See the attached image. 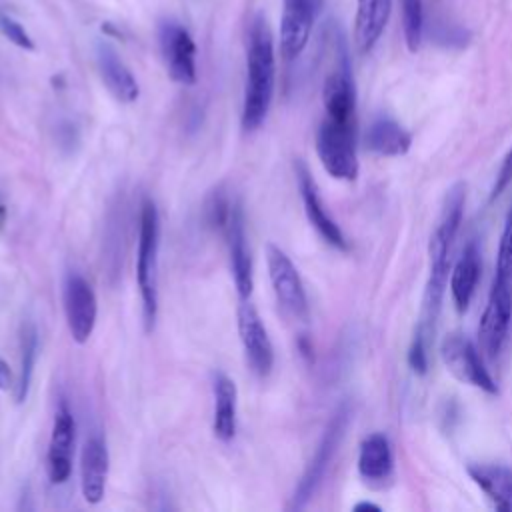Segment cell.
I'll use <instances>...</instances> for the list:
<instances>
[{
	"label": "cell",
	"mask_w": 512,
	"mask_h": 512,
	"mask_svg": "<svg viewBox=\"0 0 512 512\" xmlns=\"http://www.w3.org/2000/svg\"><path fill=\"white\" fill-rule=\"evenodd\" d=\"M464 204H466V184L456 182L454 186H450V190L444 196V204H442L436 228L428 242V260H430L428 282L422 298L420 322L416 328L428 342H432L436 322L442 310V298H444L448 272H450V254L462 224Z\"/></svg>",
	"instance_id": "cell-1"
},
{
	"label": "cell",
	"mask_w": 512,
	"mask_h": 512,
	"mask_svg": "<svg viewBox=\"0 0 512 512\" xmlns=\"http://www.w3.org/2000/svg\"><path fill=\"white\" fill-rule=\"evenodd\" d=\"M276 84V56L270 26L264 16H256L248 30L246 84L240 124L244 132L258 130L272 106Z\"/></svg>",
	"instance_id": "cell-2"
},
{
	"label": "cell",
	"mask_w": 512,
	"mask_h": 512,
	"mask_svg": "<svg viewBox=\"0 0 512 512\" xmlns=\"http://www.w3.org/2000/svg\"><path fill=\"white\" fill-rule=\"evenodd\" d=\"M158 252H160V214L154 200L146 198L140 206L136 282L142 300L144 326L150 332L158 316Z\"/></svg>",
	"instance_id": "cell-3"
},
{
	"label": "cell",
	"mask_w": 512,
	"mask_h": 512,
	"mask_svg": "<svg viewBox=\"0 0 512 512\" xmlns=\"http://www.w3.org/2000/svg\"><path fill=\"white\" fill-rule=\"evenodd\" d=\"M316 154L324 170L336 178L352 182L358 178L356 156V122L324 118L316 132Z\"/></svg>",
	"instance_id": "cell-4"
},
{
	"label": "cell",
	"mask_w": 512,
	"mask_h": 512,
	"mask_svg": "<svg viewBox=\"0 0 512 512\" xmlns=\"http://www.w3.org/2000/svg\"><path fill=\"white\" fill-rule=\"evenodd\" d=\"M350 416H352V410H350L348 402H342L334 410V414H332L330 422L326 424V430H324V434H322V438H320V442L314 450V456L310 458L300 482L296 484V490H294L292 502H290L292 510L304 508L308 504V500L312 498V494L316 492V488L322 482L334 454L338 452V446H340V442L346 434V428L350 424Z\"/></svg>",
	"instance_id": "cell-5"
},
{
	"label": "cell",
	"mask_w": 512,
	"mask_h": 512,
	"mask_svg": "<svg viewBox=\"0 0 512 512\" xmlns=\"http://www.w3.org/2000/svg\"><path fill=\"white\" fill-rule=\"evenodd\" d=\"M62 308L68 332L76 344H86L98 318V300L92 284L78 272H68L62 284Z\"/></svg>",
	"instance_id": "cell-6"
},
{
	"label": "cell",
	"mask_w": 512,
	"mask_h": 512,
	"mask_svg": "<svg viewBox=\"0 0 512 512\" xmlns=\"http://www.w3.org/2000/svg\"><path fill=\"white\" fill-rule=\"evenodd\" d=\"M440 354H442V360H444L448 372L454 378H458L464 384L476 386V388L484 390L486 394H492V396L498 394V386H496L492 374L488 372V368L484 366V360L470 338H466L464 334H458V332L448 334L442 340Z\"/></svg>",
	"instance_id": "cell-7"
},
{
	"label": "cell",
	"mask_w": 512,
	"mask_h": 512,
	"mask_svg": "<svg viewBox=\"0 0 512 512\" xmlns=\"http://www.w3.org/2000/svg\"><path fill=\"white\" fill-rule=\"evenodd\" d=\"M512 322V280H492L486 308L480 318L478 338L482 352L488 358H496L508 338Z\"/></svg>",
	"instance_id": "cell-8"
},
{
	"label": "cell",
	"mask_w": 512,
	"mask_h": 512,
	"mask_svg": "<svg viewBox=\"0 0 512 512\" xmlns=\"http://www.w3.org/2000/svg\"><path fill=\"white\" fill-rule=\"evenodd\" d=\"M266 266L268 278L274 290L276 300L282 304L286 312L292 316L306 320L308 318V298L298 274V268L290 260V256L276 244L266 246Z\"/></svg>",
	"instance_id": "cell-9"
},
{
	"label": "cell",
	"mask_w": 512,
	"mask_h": 512,
	"mask_svg": "<svg viewBox=\"0 0 512 512\" xmlns=\"http://www.w3.org/2000/svg\"><path fill=\"white\" fill-rule=\"evenodd\" d=\"M158 42L168 76L184 86L196 82V44L190 32L176 20H164L158 28Z\"/></svg>",
	"instance_id": "cell-10"
},
{
	"label": "cell",
	"mask_w": 512,
	"mask_h": 512,
	"mask_svg": "<svg viewBox=\"0 0 512 512\" xmlns=\"http://www.w3.org/2000/svg\"><path fill=\"white\" fill-rule=\"evenodd\" d=\"M322 102L326 116L340 122H354L356 112V88L352 80L348 50L342 38L336 44V62L322 86Z\"/></svg>",
	"instance_id": "cell-11"
},
{
	"label": "cell",
	"mask_w": 512,
	"mask_h": 512,
	"mask_svg": "<svg viewBox=\"0 0 512 512\" xmlns=\"http://www.w3.org/2000/svg\"><path fill=\"white\" fill-rule=\"evenodd\" d=\"M322 0H282L280 54L286 62L296 60L312 34Z\"/></svg>",
	"instance_id": "cell-12"
},
{
	"label": "cell",
	"mask_w": 512,
	"mask_h": 512,
	"mask_svg": "<svg viewBox=\"0 0 512 512\" xmlns=\"http://www.w3.org/2000/svg\"><path fill=\"white\" fill-rule=\"evenodd\" d=\"M238 336L250 370L266 378L274 368V346L258 310L248 300L238 306Z\"/></svg>",
	"instance_id": "cell-13"
},
{
	"label": "cell",
	"mask_w": 512,
	"mask_h": 512,
	"mask_svg": "<svg viewBox=\"0 0 512 512\" xmlns=\"http://www.w3.org/2000/svg\"><path fill=\"white\" fill-rule=\"evenodd\" d=\"M74 442H76V422L74 414L64 400H60L52 432L46 450V476L52 484H64L72 474V458H74Z\"/></svg>",
	"instance_id": "cell-14"
},
{
	"label": "cell",
	"mask_w": 512,
	"mask_h": 512,
	"mask_svg": "<svg viewBox=\"0 0 512 512\" xmlns=\"http://www.w3.org/2000/svg\"><path fill=\"white\" fill-rule=\"evenodd\" d=\"M224 236H226V246H228V258H230V270H232V280L236 286V292L240 300H248L254 288V272H252V256L248 248V238H246V220H244V210L240 202L232 204L228 222L224 226Z\"/></svg>",
	"instance_id": "cell-15"
},
{
	"label": "cell",
	"mask_w": 512,
	"mask_h": 512,
	"mask_svg": "<svg viewBox=\"0 0 512 512\" xmlns=\"http://www.w3.org/2000/svg\"><path fill=\"white\" fill-rule=\"evenodd\" d=\"M294 170H296L298 190H300V198H302L308 222L322 236V240L326 244H330L336 250L346 252L348 250V240H346L344 232L340 230V226L336 224V220L324 208V202H322V198L318 194V186H316L308 166L302 160H296Z\"/></svg>",
	"instance_id": "cell-16"
},
{
	"label": "cell",
	"mask_w": 512,
	"mask_h": 512,
	"mask_svg": "<svg viewBox=\"0 0 512 512\" xmlns=\"http://www.w3.org/2000/svg\"><path fill=\"white\" fill-rule=\"evenodd\" d=\"M110 454L106 440L94 432L86 438L80 454V490L88 504H100L106 494Z\"/></svg>",
	"instance_id": "cell-17"
},
{
	"label": "cell",
	"mask_w": 512,
	"mask_h": 512,
	"mask_svg": "<svg viewBox=\"0 0 512 512\" xmlns=\"http://www.w3.org/2000/svg\"><path fill=\"white\" fill-rule=\"evenodd\" d=\"M96 64L98 72L102 76V82L110 90V94L124 102H136L140 96V86L132 70L124 64V60L118 56V52L108 42L96 44Z\"/></svg>",
	"instance_id": "cell-18"
},
{
	"label": "cell",
	"mask_w": 512,
	"mask_h": 512,
	"mask_svg": "<svg viewBox=\"0 0 512 512\" xmlns=\"http://www.w3.org/2000/svg\"><path fill=\"white\" fill-rule=\"evenodd\" d=\"M212 394V432L220 442H230L234 440L238 428V388L228 374L218 370L212 374Z\"/></svg>",
	"instance_id": "cell-19"
},
{
	"label": "cell",
	"mask_w": 512,
	"mask_h": 512,
	"mask_svg": "<svg viewBox=\"0 0 512 512\" xmlns=\"http://www.w3.org/2000/svg\"><path fill=\"white\" fill-rule=\"evenodd\" d=\"M392 12V0H356L354 44L360 54H368L380 40Z\"/></svg>",
	"instance_id": "cell-20"
},
{
	"label": "cell",
	"mask_w": 512,
	"mask_h": 512,
	"mask_svg": "<svg viewBox=\"0 0 512 512\" xmlns=\"http://www.w3.org/2000/svg\"><path fill=\"white\" fill-rule=\"evenodd\" d=\"M364 146L378 156H402L412 146V134L392 116L380 114L366 128Z\"/></svg>",
	"instance_id": "cell-21"
},
{
	"label": "cell",
	"mask_w": 512,
	"mask_h": 512,
	"mask_svg": "<svg viewBox=\"0 0 512 512\" xmlns=\"http://www.w3.org/2000/svg\"><path fill=\"white\" fill-rule=\"evenodd\" d=\"M478 276H480V252L474 242H468L450 272V294L458 314H464L468 310L478 284Z\"/></svg>",
	"instance_id": "cell-22"
},
{
	"label": "cell",
	"mask_w": 512,
	"mask_h": 512,
	"mask_svg": "<svg viewBox=\"0 0 512 512\" xmlns=\"http://www.w3.org/2000/svg\"><path fill=\"white\" fill-rule=\"evenodd\" d=\"M468 476L498 510L512 512V470L500 464H468Z\"/></svg>",
	"instance_id": "cell-23"
},
{
	"label": "cell",
	"mask_w": 512,
	"mask_h": 512,
	"mask_svg": "<svg viewBox=\"0 0 512 512\" xmlns=\"http://www.w3.org/2000/svg\"><path fill=\"white\" fill-rule=\"evenodd\" d=\"M394 468V456H392V446L390 440L380 434H368L358 452V472L364 480L376 482V480H386L392 474Z\"/></svg>",
	"instance_id": "cell-24"
},
{
	"label": "cell",
	"mask_w": 512,
	"mask_h": 512,
	"mask_svg": "<svg viewBox=\"0 0 512 512\" xmlns=\"http://www.w3.org/2000/svg\"><path fill=\"white\" fill-rule=\"evenodd\" d=\"M36 358H38V330L32 322H28L22 326V334H20V372L14 384V398L18 404H22L28 398Z\"/></svg>",
	"instance_id": "cell-25"
},
{
	"label": "cell",
	"mask_w": 512,
	"mask_h": 512,
	"mask_svg": "<svg viewBox=\"0 0 512 512\" xmlns=\"http://www.w3.org/2000/svg\"><path fill=\"white\" fill-rule=\"evenodd\" d=\"M402 8V32L410 52H416L424 36V6L422 0H400Z\"/></svg>",
	"instance_id": "cell-26"
},
{
	"label": "cell",
	"mask_w": 512,
	"mask_h": 512,
	"mask_svg": "<svg viewBox=\"0 0 512 512\" xmlns=\"http://www.w3.org/2000/svg\"><path fill=\"white\" fill-rule=\"evenodd\" d=\"M232 204H234V200H230V196L224 194V190H220V188L214 190L206 198L204 208H202V216H204L206 226L212 228V230H222L224 232V226L228 222Z\"/></svg>",
	"instance_id": "cell-27"
},
{
	"label": "cell",
	"mask_w": 512,
	"mask_h": 512,
	"mask_svg": "<svg viewBox=\"0 0 512 512\" xmlns=\"http://www.w3.org/2000/svg\"><path fill=\"white\" fill-rule=\"evenodd\" d=\"M494 278L498 280H512V206L506 214L504 228L498 242L496 252V266H494Z\"/></svg>",
	"instance_id": "cell-28"
},
{
	"label": "cell",
	"mask_w": 512,
	"mask_h": 512,
	"mask_svg": "<svg viewBox=\"0 0 512 512\" xmlns=\"http://www.w3.org/2000/svg\"><path fill=\"white\" fill-rule=\"evenodd\" d=\"M0 34L22 50H34V40L30 38L26 28L12 14L2 10H0Z\"/></svg>",
	"instance_id": "cell-29"
},
{
	"label": "cell",
	"mask_w": 512,
	"mask_h": 512,
	"mask_svg": "<svg viewBox=\"0 0 512 512\" xmlns=\"http://www.w3.org/2000/svg\"><path fill=\"white\" fill-rule=\"evenodd\" d=\"M428 346L430 342L416 330L408 348V366L416 376H424L428 372Z\"/></svg>",
	"instance_id": "cell-30"
},
{
	"label": "cell",
	"mask_w": 512,
	"mask_h": 512,
	"mask_svg": "<svg viewBox=\"0 0 512 512\" xmlns=\"http://www.w3.org/2000/svg\"><path fill=\"white\" fill-rule=\"evenodd\" d=\"M470 34L466 28L452 22H438L434 26V40L442 46H466Z\"/></svg>",
	"instance_id": "cell-31"
},
{
	"label": "cell",
	"mask_w": 512,
	"mask_h": 512,
	"mask_svg": "<svg viewBox=\"0 0 512 512\" xmlns=\"http://www.w3.org/2000/svg\"><path fill=\"white\" fill-rule=\"evenodd\" d=\"M510 182H512V148H510L508 154L504 156L502 166H500V170H498V174H496V180H494L492 190H490V202H494V200L508 188Z\"/></svg>",
	"instance_id": "cell-32"
},
{
	"label": "cell",
	"mask_w": 512,
	"mask_h": 512,
	"mask_svg": "<svg viewBox=\"0 0 512 512\" xmlns=\"http://www.w3.org/2000/svg\"><path fill=\"white\" fill-rule=\"evenodd\" d=\"M14 384H16V380H14V374L8 366V362L4 358H0V390L8 392L14 388Z\"/></svg>",
	"instance_id": "cell-33"
},
{
	"label": "cell",
	"mask_w": 512,
	"mask_h": 512,
	"mask_svg": "<svg viewBox=\"0 0 512 512\" xmlns=\"http://www.w3.org/2000/svg\"><path fill=\"white\" fill-rule=\"evenodd\" d=\"M356 512H362V510H374V512H380V506L378 504H372V502H358L354 506Z\"/></svg>",
	"instance_id": "cell-34"
},
{
	"label": "cell",
	"mask_w": 512,
	"mask_h": 512,
	"mask_svg": "<svg viewBox=\"0 0 512 512\" xmlns=\"http://www.w3.org/2000/svg\"><path fill=\"white\" fill-rule=\"evenodd\" d=\"M2 218H4V208H2V204H0V224H2Z\"/></svg>",
	"instance_id": "cell-35"
}]
</instances>
